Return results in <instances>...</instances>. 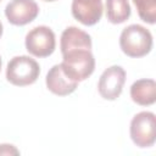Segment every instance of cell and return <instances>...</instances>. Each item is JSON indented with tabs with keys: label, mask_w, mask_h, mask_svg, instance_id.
Here are the masks:
<instances>
[{
	"label": "cell",
	"mask_w": 156,
	"mask_h": 156,
	"mask_svg": "<svg viewBox=\"0 0 156 156\" xmlns=\"http://www.w3.org/2000/svg\"><path fill=\"white\" fill-rule=\"evenodd\" d=\"M61 67L63 72L73 80L82 82L89 78L95 69V58L91 49L73 48L62 52Z\"/></svg>",
	"instance_id": "6da1fadb"
},
{
	"label": "cell",
	"mask_w": 156,
	"mask_h": 156,
	"mask_svg": "<svg viewBox=\"0 0 156 156\" xmlns=\"http://www.w3.org/2000/svg\"><path fill=\"white\" fill-rule=\"evenodd\" d=\"M121 50L129 57H143L152 49V35L140 24L126 27L119 37Z\"/></svg>",
	"instance_id": "7a4b0ae2"
},
{
	"label": "cell",
	"mask_w": 156,
	"mask_h": 156,
	"mask_svg": "<svg viewBox=\"0 0 156 156\" xmlns=\"http://www.w3.org/2000/svg\"><path fill=\"white\" fill-rule=\"evenodd\" d=\"M40 73L39 63L26 55L12 57L6 67V79L16 87L33 84Z\"/></svg>",
	"instance_id": "3957f363"
},
{
	"label": "cell",
	"mask_w": 156,
	"mask_h": 156,
	"mask_svg": "<svg viewBox=\"0 0 156 156\" xmlns=\"http://www.w3.org/2000/svg\"><path fill=\"white\" fill-rule=\"evenodd\" d=\"M130 138L139 147H150L156 139V117L152 112L136 113L130 122Z\"/></svg>",
	"instance_id": "277c9868"
},
{
	"label": "cell",
	"mask_w": 156,
	"mask_h": 156,
	"mask_svg": "<svg viewBox=\"0 0 156 156\" xmlns=\"http://www.w3.org/2000/svg\"><path fill=\"white\" fill-rule=\"evenodd\" d=\"M27 51L37 57H48L55 51V33L46 26H38L30 29L26 35Z\"/></svg>",
	"instance_id": "5b68a950"
},
{
	"label": "cell",
	"mask_w": 156,
	"mask_h": 156,
	"mask_svg": "<svg viewBox=\"0 0 156 156\" xmlns=\"http://www.w3.org/2000/svg\"><path fill=\"white\" fill-rule=\"evenodd\" d=\"M126 83V71L121 66H111L106 68L100 76L98 83L99 94L105 100H116Z\"/></svg>",
	"instance_id": "8992f818"
},
{
	"label": "cell",
	"mask_w": 156,
	"mask_h": 156,
	"mask_svg": "<svg viewBox=\"0 0 156 156\" xmlns=\"http://www.w3.org/2000/svg\"><path fill=\"white\" fill-rule=\"evenodd\" d=\"M39 6L34 0H11L5 7V16L13 26H24L37 18Z\"/></svg>",
	"instance_id": "52a82bcc"
},
{
	"label": "cell",
	"mask_w": 156,
	"mask_h": 156,
	"mask_svg": "<svg viewBox=\"0 0 156 156\" xmlns=\"http://www.w3.org/2000/svg\"><path fill=\"white\" fill-rule=\"evenodd\" d=\"M102 0H73L72 15L84 26L96 24L102 16Z\"/></svg>",
	"instance_id": "ba28073f"
},
{
	"label": "cell",
	"mask_w": 156,
	"mask_h": 156,
	"mask_svg": "<svg viewBox=\"0 0 156 156\" xmlns=\"http://www.w3.org/2000/svg\"><path fill=\"white\" fill-rule=\"evenodd\" d=\"M45 83H46V88L55 95L58 96H66L72 94L77 87H78V82L71 79L62 69L61 63L52 66L45 78Z\"/></svg>",
	"instance_id": "9c48e42d"
},
{
	"label": "cell",
	"mask_w": 156,
	"mask_h": 156,
	"mask_svg": "<svg viewBox=\"0 0 156 156\" xmlns=\"http://www.w3.org/2000/svg\"><path fill=\"white\" fill-rule=\"evenodd\" d=\"M132 100L140 106H149L156 101V83L154 79H138L130 87Z\"/></svg>",
	"instance_id": "30bf717a"
},
{
	"label": "cell",
	"mask_w": 156,
	"mask_h": 156,
	"mask_svg": "<svg viewBox=\"0 0 156 156\" xmlns=\"http://www.w3.org/2000/svg\"><path fill=\"white\" fill-rule=\"evenodd\" d=\"M93 43L90 35L82 30L80 28L77 27H67L62 34H61V40H60V48L61 52L73 49V48H88L91 49Z\"/></svg>",
	"instance_id": "8fae6325"
},
{
	"label": "cell",
	"mask_w": 156,
	"mask_h": 156,
	"mask_svg": "<svg viewBox=\"0 0 156 156\" xmlns=\"http://www.w3.org/2000/svg\"><path fill=\"white\" fill-rule=\"evenodd\" d=\"M130 16L128 0H106V17L113 24L126 22Z\"/></svg>",
	"instance_id": "7c38bea8"
},
{
	"label": "cell",
	"mask_w": 156,
	"mask_h": 156,
	"mask_svg": "<svg viewBox=\"0 0 156 156\" xmlns=\"http://www.w3.org/2000/svg\"><path fill=\"white\" fill-rule=\"evenodd\" d=\"M139 17L149 23L155 24L156 22V0H133Z\"/></svg>",
	"instance_id": "4fadbf2b"
},
{
	"label": "cell",
	"mask_w": 156,
	"mask_h": 156,
	"mask_svg": "<svg viewBox=\"0 0 156 156\" xmlns=\"http://www.w3.org/2000/svg\"><path fill=\"white\" fill-rule=\"evenodd\" d=\"M20 151L10 144H1L0 145V155H18Z\"/></svg>",
	"instance_id": "5bb4252c"
},
{
	"label": "cell",
	"mask_w": 156,
	"mask_h": 156,
	"mask_svg": "<svg viewBox=\"0 0 156 156\" xmlns=\"http://www.w3.org/2000/svg\"><path fill=\"white\" fill-rule=\"evenodd\" d=\"M1 35H2V23L0 21V38H1Z\"/></svg>",
	"instance_id": "9a60e30c"
},
{
	"label": "cell",
	"mask_w": 156,
	"mask_h": 156,
	"mask_svg": "<svg viewBox=\"0 0 156 156\" xmlns=\"http://www.w3.org/2000/svg\"><path fill=\"white\" fill-rule=\"evenodd\" d=\"M0 69H1V57H0Z\"/></svg>",
	"instance_id": "2e32d148"
},
{
	"label": "cell",
	"mask_w": 156,
	"mask_h": 156,
	"mask_svg": "<svg viewBox=\"0 0 156 156\" xmlns=\"http://www.w3.org/2000/svg\"><path fill=\"white\" fill-rule=\"evenodd\" d=\"M44 1H56V0H44Z\"/></svg>",
	"instance_id": "e0dca14e"
},
{
	"label": "cell",
	"mask_w": 156,
	"mask_h": 156,
	"mask_svg": "<svg viewBox=\"0 0 156 156\" xmlns=\"http://www.w3.org/2000/svg\"><path fill=\"white\" fill-rule=\"evenodd\" d=\"M0 1H1V0H0Z\"/></svg>",
	"instance_id": "ac0fdd59"
}]
</instances>
